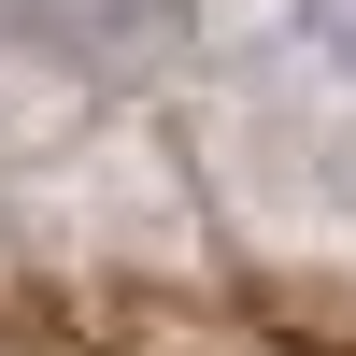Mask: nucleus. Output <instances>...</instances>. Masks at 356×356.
I'll return each instance as SVG.
<instances>
[{
  "label": "nucleus",
  "instance_id": "1",
  "mask_svg": "<svg viewBox=\"0 0 356 356\" xmlns=\"http://www.w3.org/2000/svg\"><path fill=\"white\" fill-rule=\"evenodd\" d=\"M314 15H328V43H342V57H356V0H314Z\"/></svg>",
  "mask_w": 356,
  "mask_h": 356
}]
</instances>
